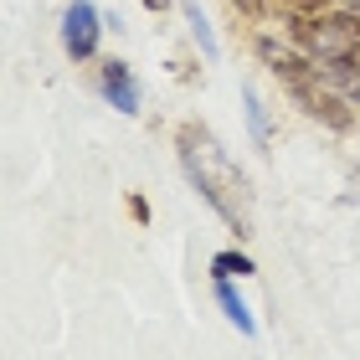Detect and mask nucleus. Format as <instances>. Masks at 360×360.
Listing matches in <instances>:
<instances>
[{
    "label": "nucleus",
    "instance_id": "9",
    "mask_svg": "<svg viewBox=\"0 0 360 360\" xmlns=\"http://www.w3.org/2000/svg\"><path fill=\"white\" fill-rule=\"evenodd\" d=\"M226 6H232L237 15H248V21H263L268 15V0H226Z\"/></svg>",
    "mask_w": 360,
    "mask_h": 360
},
{
    "label": "nucleus",
    "instance_id": "7",
    "mask_svg": "<svg viewBox=\"0 0 360 360\" xmlns=\"http://www.w3.org/2000/svg\"><path fill=\"white\" fill-rule=\"evenodd\" d=\"M242 113H248L252 144H257V150H268V144H273V119H268V108H263V98H257L252 83H242Z\"/></svg>",
    "mask_w": 360,
    "mask_h": 360
},
{
    "label": "nucleus",
    "instance_id": "14",
    "mask_svg": "<svg viewBox=\"0 0 360 360\" xmlns=\"http://www.w3.org/2000/svg\"><path fill=\"white\" fill-rule=\"evenodd\" d=\"M355 62H360V46H355Z\"/></svg>",
    "mask_w": 360,
    "mask_h": 360
},
{
    "label": "nucleus",
    "instance_id": "8",
    "mask_svg": "<svg viewBox=\"0 0 360 360\" xmlns=\"http://www.w3.org/2000/svg\"><path fill=\"white\" fill-rule=\"evenodd\" d=\"M257 263L242 248H221V252H211V278H252Z\"/></svg>",
    "mask_w": 360,
    "mask_h": 360
},
{
    "label": "nucleus",
    "instance_id": "3",
    "mask_svg": "<svg viewBox=\"0 0 360 360\" xmlns=\"http://www.w3.org/2000/svg\"><path fill=\"white\" fill-rule=\"evenodd\" d=\"M293 108H304L314 124H324L330 134H350V129L360 124V108L350 103L345 93H335V88H324V83H314V88H304V93H293Z\"/></svg>",
    "mask_w": 360,
    "mask_h": 360
},
{
    "label": "nucleus",
    "instance_id": "12",
    "mask_svg": "<svg viewBox=\"0 0 360 360\" xmlns=\"http://www.w3.org/2000/svg\"><path fill=\"white\" fill-rule=\"evenodd\" d=\"M345 98H350V103H355V108H360V72H355V77H350V88H345Z\"/></svg>",
    "mask_w": 360,
    "mask_h": 360
},
{
    "label": "nucleus",
    "instance_id": "13",
    "mask_svg": "<svg viewBox=\"0 0 360 360\" xmlns=\"http://www.w3.org/2000/svg\"><path fill=\"white\" fill-rule=\"evenodd\" d=\"M170 6V0H144V11H165Z\"/></svg>",
    "mask_w": 360,
    "mask_h": 360
},
{
    "label": "nucleus",
    "instance_id": "2",
    "mask_svg": "<svg viewBox=\"0 0 360 360\" xmlns=\"http://www.w3.org/2000/svg\"><path fill=\"white\" fill-rule=\"evenodd\" d=\"M180 170H186L191 191L201 195V201H206L211 211H217V217H221L226 226H232V237H237V242H242V237H252L248 217H237V211H232V201H226V195H221V186H217V180L206 175V165H201V160H195V150H191V139H186V134H180Z\"/></svg>",
    "mask_w": 360,
    "mask_h": 360
},
{
    "label": "nucleus",
    "instance_id": "5",
    "mask_svg": "<svg viewBox=\"0 0 360 360\" xmlns=\"http://www.w3.org/2000/svg\"><path fill=\"white\" fill-rule=\"evenodd\" d=\"M211 288H217V304H221L226 324H232V330H237L242 340H252V335H257V319H252L248 299L237 293V278H211Z\"/></svg>",
    "mask_w": 360,
    "mask_h": 360
},
{
    "label": "nucleus",
    "instance_id": "6",
    "mask_svg": "<svg viewBox=\"0 0 360 360\" xmlns=\"http://www.w3.org/2000/svg\"><path fill=\"white\" fill-rule=\"evenodd\" d=\"M180 15H186V31H191V41L201 46V57H206V62H217V57H221V41H217V31H211L206 11L195 6V0H180Z\"/></svg>",
    "mask_w": 360,
    "mask_h": 360
},
{
    "label": "nucleus",
    "instance_id": "1",
    "mask_svg": "<svg viewBox=\"0 0 360 360\" xmlns=\"http://www.w3.org/2000/svg\"><path fill=\"white\" fill-rule=\"evenodd\" d=\"M103 31H108V15L93 6V0H68L62 6V26H57V41L72 62H98V46H103Z\"/></svg>",
    "mask_w": 360,
    "mask_h": 360
},
{
    "label": "nucleus",
    "instance_id": "4",
    "mask_svg": "<svg viewBox=\"0 0 360 360\" xmlns=\"http://www.w3.org/2000/svg\"><path fill=\"white\" fill-rule=\"evenodd\" d=\"M98 98H103L108 108H119L124 119L139 113L144 93H139V77H134V68H129L124 57H103V62H98Z\"/></svg>",
    "mask_w": 360,
    "mask_h": 360
},
{
    "label": "nucleus",
    "instance_id": "11",
    "mask_svg": "<svg viewBox=\"0 0 360 360\" xmlns=\"http://www.w3.org/2000/svg\"><path fill=\"white\" fill-rule=\"evenodd\" d=\"M350 201H360V165H350Z\"/></svg>",
    "mask_w": 360,
    "mask_h": 360
},
{
    "label": "nucleus",
    "instance_id": "10",
    "mask_svg": "<svg viewBox=\"0 0 360 360\" xmlns=\"http://www.w3.org/2000/svg\"><path fill=\"white\" fill-rule=\"evenodd\" d=\"M129 217L144 226V221H150V201H144V195H129Z\"/></svg>",
    "mask_w": 360,
    "mask_h": 360
}]
</instances>
